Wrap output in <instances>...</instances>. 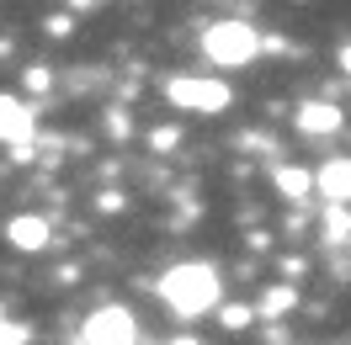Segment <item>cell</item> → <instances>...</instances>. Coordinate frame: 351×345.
Here are the masks:
<instances>
[{"instance_id": "6da1fadb", "label": "cell", "mask_w": 351, "mask_h": 345, "mask_svg": "<svg viewBox=\"0 0 351 345\" xmlns=\"http://www.w3.org/2000/svg\"><path fill=\"white\" fill-rule=\"evenodd\" d=\"M219 292H223L219 271L202 266V260L171 266V271L160 277V298L171 303V314H181V319H197V314H208V308H219Z\"/></svg>"}, {"instance_id": "7a4b0ae2", "label": "cell", "mask_w": 351, "mask_h": 345, "mask_svg": "<svg viewBox=\"0 0 351 345\" xmlns=\"http://www.w3.org/2000/svg\"><path fill=\"white\" fill-rule=\"evenodd\" d=\"M202 53L213 59V64H250L256 53H261V32L245 22H213L202 32Z\"/></svg>"}, {"instance_id": "3957f363", "label": "cell", "mask_w": 351, "mask_h": 345, "mask_svg": "<svg viewBox=\"0 0 351 345\" xmlns=\"http://www.w3.org/2000/svg\"><path fill=\"white\" fill-rule=\"evenodd\" d=\"M165 101L186 112H223L234 101V90L213 75H176V80H165Z\"/></svg>"}, {"instance_id": "277c9868", "label": "cell", "mask_w": 351, "mask_h": 345, "mask_svg": "<svg viewBox=\"0 0 351 345\" xmlns=\"http://www.w3.org/2000/svg\"><path fill=\"white\" fill-rule=\"evenodd\" d=\"M138 340V324L128 308H96L80 324V345H133Z\"/></svg>"}, {"instance_id": "5b68a950", "label": "cell", "mask_w": 351, "mask_h": 345, "mask_svg": "<svg viewBox=\"0 0 351 345\" xmlns=\"http://www.w3.org/2000/svg\"><path fill=\"white\" fill-rule=\"evenodd\" d=\"M0 138L5 144H32V112L16 101V96H0Z\"/></svg>"}, {"instance_id": "8992f818", "label": "cell", "mask_w": 351, "mask_h": 345, "mask_svg": "<svg viewBox=\"0 0 351 345\" xmlns=\"http://www.w3.org/2000/svg\"><path fill=\"white\" fill-rule=\"evenodd\" d=\"M293 123H298V133H314V138H325V133H335L341 123H346V117H341V107H330V101H304Z\"/></svg>"}, {"instance_id": "52a82bcc", "label": "cell", "mask_w": 351, "mask_h": 345, "mask_svg": "<svg viewBox=\"0 0 351 345\" xmlns=\"http://www.w3.org/2000/svg\"><path fill=\"white\" fill-rule=\"evenodd\" d=\"M314 186L325 192V202H351V159H325Z\"/></svg>"}, {"instance_id": "ba28073f", "label": "cell", "mask_w": 351, "mask_h": 345, "mask_svg": "<svg viewBox=\"0 0 351 345\" xmlns=\"http://www.w3.org/2000/svg\"><path fill=\"white\" fill-rule=\"evenodd\" d=\"M5 239H11L16 250H43V244H48V223H43V218H11Z\"/></svg>"}, {"instance_id": "9c48e42d", "label": "cell", "mask_w": 351, "mask_h": 345, "mask_svg": "<svg viewBox=\"0 0 351 345\" xmlns=\"http://www.w3.org/2000/svg\"><path fill=\"white\" fill-rule=\"evenodd\" d=\"M277 192H282L287 202H304V196L314 192V175L298 170V165H277Z\"/></svg>"}, {"instance_id": "30bf717a", "label": "cell", "mask_w": 351, "mask_h": 345, "mask_svg": "<svg viewBox=\"0 0 351 345\" xmlns=\"http://www.w3.org/2000/svg\"><path fill=\"white\" fill-rule=\"evenodd\" d=\"M325 239H330V244L351 239V207H346V202H330V207H325Z\"/></svg>"}, {"instance_id": "8fae6325", "label": "cell", "mask_w": 351, "mask_h": 345, "mask_svg": "<svg viewBox=\"0 0 351 345\" xmlns=\"http://www.w3.org/2000/svg\"><path fill=\"white\" fill-rule=\"evenodd\" d=\"M293 303H298V287H271V292L261 298V308H256V314H261V319H277V314H287Z\"/></svg>"}, {"instance_id": "7c38bea8", "label": "cell", "mask_w": 351, "mask_h": 345, "mask_svg": "<svg viewBox=\"0 0 351 345\" xmlns=\"http://www.w3.org/2000/svg\"><path fill=\"white\" fill-rule=\"evenodd\" d=\"M250 319H256V308H245V303H234V308H223V314H219L223 329H245Z\"/></svg>"}, {"instance_id": "4fadbf2b", "label": "cell", "mask_w": 351, "mask_h": 345, "mask_svg": "<svg viewBox=\"0 0 351 345\" xmlns=\"http://www.w3.org/2000/svg\"><path fill=\"white\" fill-rule=\"evenodd\" d=\"M27 340H32L27 324H0V345H27Z\"/></svg>"}, {"instance_id": "5bb4252c", "label": "cell", "mask_w": 351, "mask_h": 345, "mask_svg": "<svg viewBox=\"0 0 351 345\" xmlns=\"http://www.w3.org/2000/svg\"><path fill=\"white\" fill-rule=\"evenodd\" d=\"M176 138H181L176 128H160V133H154V149H160V154H165V149H176Z\"/></svg>"}, {"instance_id": "9a60e30c", "label": "cell", "mask_w": 351, "mask_h": 345, "mask_svg": "<svg viewBox=\"0 0 351 345\" xmlns=\"http://www.w3.org/2000/svg\"><path fill=\"white\" fill-rule=\"evenodd\" d=\"M335 64H341V69H346V75H351V43L341 48V53H335Z\"/></svg>"}]
</instances>
